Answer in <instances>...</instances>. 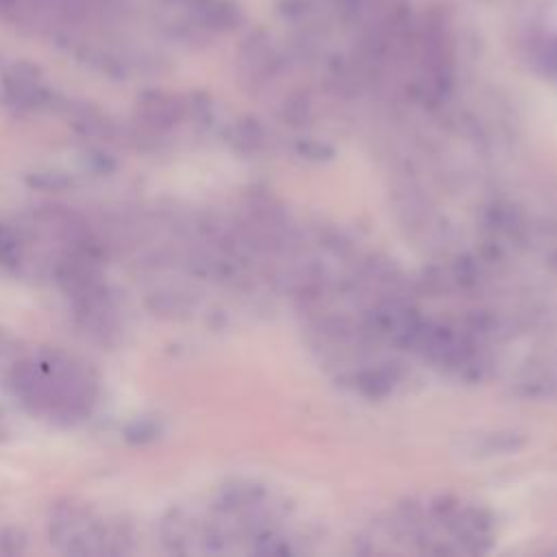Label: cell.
<instances>
[{
    "instance_id": "obj_2",
    "label": "cell",
    "mask_w": 557,
    "mask_h": 557,
    "mask_svg": "<svg viewBox=\"0 0 557 557\" xmlns=\"http://www.w3.org/2000/svg\"><path fill=\"white\" fill-rule=\"evenodd\" d=\"M46 535L63 555L117 557L135 548V529L122 516H102L83 498L54 500L46 513Z\"/></svg>"
},
{
    "instance_id": "obj_8",
    "label": "cell",
    "mask_w": 557,
    "mask_h": 557,
    "mask_svg": "<svg viewBox=\"0 0 557 557\" xmlns=\"http://www.w3.org/2000/svg\"><path fill=\"white\" fill-rule=\"evenodd\" d=\"M22 352H24V348L20 346V342L13 335H9L7 331L0 329V366L7 368Z\"/></svg>"
},
{
    "instance_id": "obj_3",
    "label": "cell",
    "mask_w": 557,
    "mask_h": 557,
    "mask_svg": "<svg viewBox=\"0 0 557 557\" xmlns=\"http://www.w3.org/2000/svg\"><path fill=\"white\" fill-rule=\"evenodd\" d=\"M181 104L163 91H144L135 104V122L144 133L170 131L181 120Z\"/></svg>"
},
{
    "instance_id": "obj_10",
    "label": "cell",
    "mask_w": 557,
    "mask_h": 557,
    "mask_svg": "<svg viewBox=\"0 0 557 557\" xmlns=\"http://www.w3.org/2000/svg\"><path fill=\"white\" fill-rule=\"evenodd\" d=\"M0 7H4V4H2V2H0Z\"/></svg>"
},
{
    "instance_id": "obj_9",
    "label": "cell",
    "mask_w": 557,
    "mask_h": 557,
    "mask_svg": "<svg viewBox=\"0 0 557 557\" xmlns=\"http://www.w3.org/2000/svg\"><path fill=\"white\" fill-rule=\"evenodd\" d=\"M7 437V429H4V424L0 422V442Z\"/></svg>"
},
{
    "instance_id": "obj_1",
    "label": "cell",
    "mask_w": 557,
    "mask_h": 557,
    "mask_svg": "<svg viewBox=\"0 0 557 557\" xmlns=\"http://www.w3.org/2000/svg\"><path fill=\"white\" fill-rule=\"evenodd\" d=\"M4 387L24 411L54 426L85 422L100 398L91 363L61 348L24 350L4 368Z\"/></svg>"
},
{
    "instance_id": "obj_4",
    "label": "cell",
    "mask_w": 557,
    "mask_h": 557,
    "mask_svg": "<svg viewBox=\"0 0 557 557\" xmlns=\"http://www.w3.org/2000/svg\"><path fill=\"white\" fill-rule=\"evenodd\" d=\"M4 98L17 111H41L54 104V94L30 72H13L4 78Z\"/></svg>"
},
{
    "instance_id": "obj_6",
    "label": "cell",
    "mask_w": 557,
    "mask_h": 557,
    "mask_svg": "<svg viewBox=\"0 0 557 557\" xmlns=\"http://www.w3.org/2000/svg\"><path fill=\"white\" fill-rule=\"evenodd\" d=\"M154 435H157V426H154V422L148 420V418H137V420H133V422L126 426V431H124V437H126L128 442H133V444H144V442L152 440Z\"/></svg>"
},
{
    "instance_id": "obj_7",
    "label": "cell",
    "mask_w": 557,
    "mask_h": 557,
    "mask_svg": "<svg viewBox=\"0 0 557 557\" xmlns=\"http://www.w3.org/2000/svg\"><path fill=\"white\" fill-rule=\"evenodd\" d=\"M28 181H30V185H35V187H44V189H54V191H59V189H65L67 185H70V178L65 176V174H59V172H33L30 176H28Z\"/></svg>"
},
{
    "instance_id": "obj_5",
    "label": "cell",
    "mask_w": 557,
    "mask_h": 557,
    "mask_svg": "<svg viewBox=\"0 0 557 557\" xmlns=\"http://www.w3.org/2000/svg\"><path fill=\"white\" fill-rule=\"evenodd\" d=\"M22 261L20 235L0 222V268H15Z\"/></svg>"
}]
</instances>
